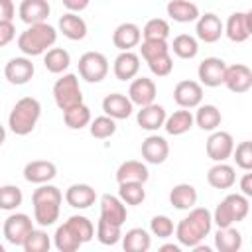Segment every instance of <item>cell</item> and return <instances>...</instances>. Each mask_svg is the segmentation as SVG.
I'll list each match as a JSON object with an SVG mask.
<instances>
[{
	"mask_svg": "<svg viewBox=\"0 0 252 252\" xmlns=\"http://www.w3.org/2000/svg\"><path fill=\"white\" fill-rule=\"evenodd\" d=\"M93 238H94V224L83 215H73L63 224L57 226L53 234V244L59 252H75Z\"/></svg>",
	"mask_w": 252,
	"mask_h": 252,
	"instance_id": "1",
	"label": "cell"
},
{
	"mask_svg": "<svg viewBox=\"0 0 252 252\" xmlns=\"http://www.w3.org/2000/svg\"><path fill=\"white\" fill-rule=\"evenodd\" d=\"M213 228V215L209 209L205 207H193L189 209V215L183 217L177 224H175V238L179 242V246H187L193 248L195 244L203 242L205 236H209Z\"/></svg>",
	"mask_w": 252,
	"mask_h": 252,
	"instance_id": "2",
	"label": "cell"
},
{
	"mask_svg": "<svg viewBox=\"0 0 252 252\" xmlns=\"http://www.w3.org/2000/svg\"><path fill=\"white\" fill-rule=\"evenodd\" d=\"M61 203H63V193L55 185L43 183L39 185L33 195H32V205H33V220L39 226H51L59 219L61 213Z\"/></svg>",
	"mask_w": 252,
	"mask_h": 252,
	"instance_id": "3",
	"label": "cell"
},
{
	"mask_svg": "<svg viewBox=\"0 0 252 252\" xmlns=\"http://www.w3.org/2000/svg\"><path fill=\"white\" fill-rule=\"evenodd\" d=\"M55 41H57V30L47 22H39L28 26V30H24L18 35V49L26 57H37L43 55L47 49H51Z\"/></svg>",
	"mask_w": 252,
	"mask_h": 252,
	"instance_id": "4",
	"label": "cell"
},
{
	"mask_svg": "<svg viewBox=\"0 0 252 252\" xmlns=\"http://www.w3.org/2000/svg\"><path fill=\"white\" fill-rule=\"evenodd\" d=\"M41 116V104L33 96H22L8 114V128L16 136H28L37 126Z\"/></svg>",
	"mask_w": 252,
	"mask_h": 252,
	"instance_id": "5",
	"label": "cell"
},
{
	"mask_svg": "<svg viewBox=\"0 0 252 252\" xmlns=\"http://www.w3.org/2000/svg\"><path fill=\"white\" fill-rule=\"evenodd\" d=\"M250 211V201L246 195L242 193H228L211 213L213 215V224H217L219 228L224 226H232L240 220H244L248 217Z\"/></svg>",
	"mask_w": 252,
	"mask_h": 252,
	"instance_id": "6",
	"label": "cell"
},
{
	"mask_svg": "<svg viewBox=\"0 0 252 252\" xmlns=\"http://www.w3.org/2000/svg\"><path fill=\"white\" fill-rule=\"evenodd\" d=\"M53 100L61 110H67L83 102V91L75 73H63L53 85Z\"/></svg>",
	"mask_w": 252,
	"mask_h": 252,
	"instance_id": "7",
	"label": "cell"
},
{
	"mask_svg": "<svg viewBox=\"0 0 252 252\" xmlns=\"http://www.w3.org/2000/svg\"><path fill=\"white\" fill-rule=\"evenodd\" d=\"M79 75L87 83H100L108 75V59L100 51H87L79 57Z\"/></svg>",
	"mask_w": 252,
	"mask_h": 252,
	"instance_id": "8",
	"label": "cell"
},
{
	"mask_svg": "<svg viewBox=\"0 0 252 252\" xmlns=\"http://www.w3.org/2000/svg\"><path fill=\"white\" fill-rule=\"evenodd\" d=\"M33 230V220L30 215L26 213H12L4 224H2V232H4V238L14 244V246H22L26 236Z\"/></svg>",
	"mask_w": 252,
	"mask_h": 252,
	"instance_id": "9",
	"label": "cell"
},
{
	"mask_svg": "<svg viewBox=\"0 0 252 252\" xmlns=\"http://www.w3.org/2000/svg\"><path fill=\"white\" fill-rule=\"evenodd\" d=\"M224 35L234 43H244L252 35V12H234L224 24Z\"/></svg>",
	"mask_w": 252,
	"mask_h": 252,
	"instance_id": "10",
	"label": "cell"
},
{
	"mask_svg": "<svg viewBox=\"0 0 252 252\" xmlns=\"http://www.w3.org/2000/svg\"><path fill=\"white\" fill-rule=\"evenodd\" d=\"M173 100L179 108H197L203 102V85L199 81H179L173 89Z\"/></svg>",
	"mask_w": 252,
	"mask_h": 252,
	"instance_id": "11",
	"label": "cell"
},
{
	"mask_svg": "<svg viewBox=\"0 0 252 252\" xmlns=\"http://www.w3.org/2000/svg\"><path fill=\"white\" fill-rule=\"evenodd\" d=\"M205 150H207V156H209L213 161H226V159L232 156L234 138H232L228 132L217 128V130H213L211 136L207 138Z\"/></svg>",
	"mask_w": 252,
	"mask_h": 252,
	"instance_id": "12",
	"label": "cell"
},
{
	"mask_svg": "<svg viewBox=\"0 0 252 252\" xmlns=\"http://www.w3.org/2000/svg\"><path fill=\"white\" fill-rule=\"evenodd\" d=\"M195 33H197V39H201L205 43H215V41H219L222 37L224 24L213 12L199 14V18L195 20Z\"/></svg>",
	"mask_w": 252,
	"mask_h": 252,
	"instance_id": "13",
	"label": "cell"
},
{
	"mask_svg": "<svg viewBox=\"0 0 252 252\" xmlns=\"http://www.w3.org/2000/svg\"><path fill=\"white\" fill-rule=\"evenodd\" d=\"M222 85H224L230 93H236V94L250 91V89H252V71H250V67L244 65V63L226 65Z\"/></svg>",
	"mask_w": 252,
	"mask_h": 252,
	"instance_id": "14",
	"label": "cell"
},
{
	"mask_svg": "<svg viewBox=\"0 0 252 252\" xmlns=\"http://www.w3.org/2000/svg\"><path fill=\"white\" fill-rule=\"evenodd\" d=\"M226 63L220 57H205L197 67L199 83L205 87H220L224 81Z\"/></svg>",
	"mask_w": 252,
	"mask_h": 252,
	"instance_id": "15",
	"label": "cell"
},
{
	"mask_svg": "<svg viewBox=\"0 0 252 252\" xmlns=\"http://www.w3.org/2000/svg\"><path fill=\"white\" fill-rule=\"evenodd\" d=\"M33 73H35V67H33L32 59L26 57V55L12 57L4 65V77H6V81L10 85H26V83H30Z\"/></svg>",
	"mask_w": 252,
	"mask_h": 252,
	"instance_id": "16",
	"label": "cell"
},
{
	"mask_svg": "<svg viewBox=\"0 0 252 252\" xmlns=\"http://www.w3.org/2000/svg\"><path fill=\"white\" fill-rule=\"evenodd\" d=\"M142 41V30L134 22H122L112 32V43L120 51H132Z\"/></svg>",
	"mask_w": 252,
	"mask_h": 252,
	"instance_id": "17",
	"label": "cell"
},
{
	"mask_svg": "<svg viewBox=\"0 0 252 252\" xmlns=\"http://www.w3.org/2000/svg\"><path fill=\"white\" fill-rule=\"evenodd\" d=\"M142 159L146 163H154V165H159L167 159L169 156V144L163 136H158V134H152L148 136L144 142H142Z\"/></svg>",
	"mask_w": 252,
	"mask_h": 252,
	"instance_id": "18",
	"label": "cell"
},
{
	"mask_svg": "<svg viewBox=\"0 0 252 252\" xmlns=\"http://www.w3.org/2000/svg\"><path fill=\"white\" fill-rule=\"evenodd\" d=\"M156 94H158V87L148 77H134V81L130 83L128 98L136 106H146V104L156 102Z\"/></svg>",
	"mask_w": 252,
	"mask_h": 252,
	"instance_id": "19",
	"label": "cell"
},
{
	"mask_svg": "<svg viewBox=\"0 0 252 252\" xmlns=\"http://www.w3.org/2000/svg\"><path fill=\"white\" fill-rule=\"evenodd\" d=\"M55 175H57V167L49 159H33L24 165V179L28 183L43 185V183H49L51 179H55Z\"/></svg>",
	"mask_w": 252,
	"mask_h": 252,
	"instance_id": "20",
	"label": "cell"
},
{
	"mask_svg": "<svg viewBox=\"0 0 252 252\" xmlns=\"http://www.w3.org/2000/svg\"><path fill=\"white\" fill-rule=\"evenodd\" d=\"M126 217H128V209L120 197L110 195V193H104L100 197V219L122 226L126 222Z\"/></svg>",
	"mask_w": 252,
	"mask_h": 252,
	"instance_id": "21",
	"label": "cell"
},
{
	"mask_svg": "<svg viewBox=\"0 0 252 252\" xmlns=\"http://www.w3.org/2000/svg\"><path fill=\"white\" fill-rule=\"evenodd\" d=\"M102 110L106 116L114 118V120H126L132 110H134V104L132 100L128 98V94H122V93H110L102 98Z\"/></svg>",
	"mask_w": 252,
	"mask_h": 252,
	"instance_id": "22",
	"label": "cell"
},
{
	"mask_svg": "<svg viewBox=\"0 0 252 252\" xmlns=\"http://www.w3.org/2000/svg\"><path fill=\"white\" fill-rule=\"evenodd\" d=\"M65 201H67L69 207L83 211V209H89L91 205H94L96 191L89 183H73L65 191Z\"/></svg>",
	"mask_w": 252,
	"mask_h": 252,
	"instance_id": "23",
	"label": "cell"
},
{
	"mask_svg": "<svg viewBox=\"0 0 252 252\" xmlns=\"http://www.w3.org/2000/svg\"><path fill=\"white\" fill-rule=\"evenodd\" d=\"M112 71L118 81H132L140 73V55L134 51H120L112 63Z\"/></svg>",
	"mask_w": 252,
	"mask_h": 252,
	"instance_id": "24",
	"label": "cell"
},
{
	"mask_svg": "<svg viewBox=\"0 0 252 252\" xmlns=\"http://www.w3.org/2000/svg\"><path fill=\"white\" fill-rule=\"evenodd\" d=\"M165 108L161 104H146V106H140L138 114H136V120H138V126L142 130H148V132H156L159 128H163V122H165Z\"/></svg>",
	"mask_w": 252,
	"mask_h": 252,
	"instance_id": "25",
	"label": "cell"
},
{
	"mask_svg": "<svg viewBox=\"0 0 252 252\" xmlns=\"http://www.w3.org/2000/svg\"><path fill=\"white\" fill-rule=\"evenodd\" d=\"M49 12H51V6L47 0H22L18 8L20 20L28 26L45 22L49 18Z\"/></svg>",
	"mask_w": 252,
	"mask_h": 252,
	"instance_id": "26",
	"label": "cell"
},
{
	"mask_svg": "<svg viewBox=\"0 0 252 252\" xmlns=\"http://www.w3.org/2000/svg\"><path fill=\"white\" fill-rule=\"evenodd\" d=\"M207 183L215 189H230L236 183V171L226 161H215V165L207 171Z\"/></svg>",
	"mask_w": 252,
	"mask_h": 252,
	"instance_id": "27",
	"label": "cell"
},
{
	"mask_svg": "<svg viewBox=\"0 0 252 252\" xmlns=\"http://www.w3.org/2000/svg\"><path fill=\"white\" fill-rule=\"evenodd\" d=\"M167 16L177 24H189L199 18V6L193 0H169L165 6Z\"/></svg>",
	"mask_w": 252,
	"mask_h": 252,
	"instance_id": "28",
	"label": "cell"
},
{
	"mask_svg": "<svg viewBox=\"0 0 252 252\" xmlns=\"http://www.w3.org/2000/svg\"><path fill=\"white\" fill-rule=\"evenodd\" d=\"M59 32L71 41H81L87 35V22L77 12H65L59 18Z\"/></svg>",
	"mask_w": 252,
	"mask_h": 252,
	"instance_id": "29",
	"label": "cell"
},
{
	"mask_svg": "<svg viewBox=\"0 0 252 252\" xmlns=\"http://www.w3.org/2000/svg\"><path fill=\"white\" fill-rule=\"evenodd\" d=\"M150 177V171H148V165L138 161V159H128V161H122L116 169V181L118 183H124V181H138V183H146Z\"/></svg>",
	"mask_w": 252,
	"mask_h": 252,
	"instance_id": "30",
	"label": "cell"
},
{
	"mask_svg": "<svg viewBox=\"0 0 252 252\" xmlns=\"http://www.w3.org/2000/svg\"><path fill=\"white\" fill-rule=\"evenodd\" d=\"M197 189L191 183H177L169 191V203L179 211H189L197 205Z\"/></svg>",
	"mask_w": 252,
	"mask_h": 252,
	"instance_id": "31",
	"label": "cell"
},
{
	"mask_svg": "<svg viewBox=\"0 0 252 252\" xmlns=\"http://www.w3.org/2000/svg\"><path fill=\"white\" fill-rule=\"evenodd\" d=\"M193 114L189 108H179L175 110L173 114H167L165 116V122H163V128L169 136H181L185 132H189L193 128Z\"/></svg>",
	"mask_w": 252,
	"mask_h": 252,
	"instance_id": "32",
	"label": "cell"
},
{
	"mask_svg": "<svg viewBox=\"0 0 252 252\" xmlns=\"http://www.w3.org/2000/svg\"><path fill=\"white\" fill-rule=\"evenodd\" d=\"M193 122L201 128V130H205V132H213V130H217L219 126H220V122H222V114H220V110L215 106V104H199L197 106V112L193 114Z\"/></svg>",
	"mask_w": 252,
	"mask_h": 252,
	"instance_id": "33",
	"label": "cell"
},
{
	"mask_svg": "<svg viewBox=\"0 0 252 252\" xmlns=\"http://www.w3.org/2000/svg\"><path fill=\"white\" fill-rule=\"evenodd\" d=\"M122 248L126 252H148L152 246V236L146 228H130L126 234H122Z\"/></svg>",
	"mask_w": 252,
	"mask_h": 252,
	"instance_id": "34",
	"label": "cell"
},
{
	"mask_svg": "<svg viewBox=\"0 0 252 252\" xmlns=\"http://www.w3.org/2000/svg\"><path fill=\"white\" fill-rule=\"evenodd\" d=\"M242 246V234L238 228L232 226H224L219 228L215 234V248L219 252H238Z\"/></svg>",
	"mask_w": 252,
	"mask_h": 252,
	"instance_id": "35",
	"label": "cell"
},
{
	"mask_svg": "<svg viewBox=\"0 0 252 252\" xmlns=\"http://www.w3.org/2000/svg\"><path fill=\"white\" fill-rule=\"evenodd\" d=\"M43 65H45V69H47L49 73L61 75V73H65V71L69 69V65H71V55H69V51L63 49V47H51V49H47V51L43 53Z\"/></svg>",
	"mask_w": 252,
	"mask_h": 252,
	"instance_id": "36",
	"label": "cell"
},
{
	"mask_svg": "<svg viewBox=\"0 0 252 252\" xmlns=\"http://www.w3.org/2000/svg\"><path fill=\"white\" fill-rule=\"evenodd\" d=\"M169 51H173V55H177L179 59H193L199 53V41L189 33H179L173 37Z\"/></svg>",
	"mask_w": 252,
	"mask_h": 252,
	"instance_id": "37",
	"label": "cell"
},
{
	"mask_svg": "<svg viewBox=\"0 0 252 252\" xmlns=\"http://www.w3.org/2000/svg\"><path fill=\"white\" fill-rule=\"evenodd\" d=\"M91 120H93L91 108H89L85 102L75 104V106L63 110V122H65V126L71 128V130H81V128L89 126Z\"/></svg>",
	"mask_w": 252,
	"mask_h": 252,
	"instance_id": "38",
	"label": "cell"
},
{
	"mask_svg": "<svg viewBox=\"0 0 252 252\" xmlns=\"http://www.w3.org/2000/svg\"><path fill=\"white\" fill-rule=\"evenodd\" d=\"M118 197L126 203V205H142L146 201V189L144 183L138 181H124L118 183Z\"/></svg>",
	"mask_w": 252,
	"mask_h": 252,
	"instance_id": "39",
	"label": "cell"
},
{
	"mask_svg": "<svg viewBox=\"0 0 252 252\" xmlns=\"http://www.w3.org/2000/svg\"><path fill=\"white\" fill-rule=\"evenodd\" d=\"M89 132L96 140H106V138H110V136L116 134V120L110 118V116H106V114L96 116L94 120L89 122Z\"/></svg>",
	"mask_w": 252,
	"mask_h": 252,
	"instance_id": "40",
	"label": "cell"
},
{
	"mask_svg": "<svg viewBox=\"0 0 252 252\" xmlns=\"http://www.w3.org/2000/svg\"><path fill=\"white\" fill-rule=\"evenodd\" d=\"M122 226L120 224H114V222H108L104 219H98L96 222V240L104 246H114L120 238H122Z\"/></svg>",
	"mask_w": 252,
	"mask_h": 252,
	"instance_id": "41",
	"label": "cell"
},
{
	"mask_svg": "<svg viewBox=\"0 0 252 252\" xmlns=\"http://www.w3.org/2000/svg\"><path fill=\"white\" fill-rule=\"evenodd\" d=\"M22 248H24L26 252H47V250L51 248V238H49V234L43 230V226H41V228H33V230L26 236Z\"/></svg>",
	"mask_w": 252,
	"mask_h": 252,
	"instance_id": "42",
	"label": "cell"
},
{
	"mask_svg": "<svg viewBox=\"0 0 252 252\" xmlns=\"http://www.w3.org/2000/svg\"><path fill=\"white\" fill-rule=\"evenodd\" d=\"M24 201V193L18 185H2L0 187V209L16 211Z\"/></svg>",
	"mask_w": 252,
	"mask_h": 252,
	"instance_id": "43",
	"label": "cell"
},
{
	"mask_svg": "<svg viewBox=\"0 0 252 252\" xmlns=\"http://www.w3.org/2000/svg\"><path fill=\"white\" fill-rule=\"evenodd\" d=\"M142 37L144 39H165L169 37V24L163 18H152L146 22L144 30H142Z\"/></svg>",
	"mask_w": 252,
	"mask_h": 252,
	"instance_id": "44",
	"label": "cell"
},
{
	"mask_svg": "<svg viewBox=\"0 0 252 252\" xmlns=\"http://www.w3.org/2000/svg\"><path fill=\"white\" fill-rule=\"evenodd\" d=\"M165 53H169V43L165 39H144L140 43V55L144 61H150Z\"/></svg>",
	"mask_w": 252,
	"mask_h": 252,
	"instance_id": "45",
	"label": "cell"
},
{
	"mask_svg": "<svg viewBox=\"0 0 252 252\" xmlns=\"http://www.w3.org/2000/svg\"><path fill=\"white\" fill-rule=\"evenodd\" d=\"M173 230H175V224L167 215H156L150 220V232L158 238H169L173 236Z\"/></svg>",
	"mask_w": 252,
	"mask_h": 252,
	"instance_id": "46",
	"label": "cell"
},
{
	"mask_svg": "<svg viewBox=\"0 0 252 252\" xmlns=\"http://www.w3.org/2000/svg\"><path fill=\"white\" fill-rule=\"evenodd\" d=\"M232 158H234V161H236V165L240 169L250 171L252 169V142L250 140H244L238 146H234Z\"/></svg>",
	"mask_w": 252,
	"mask_h": 252,
	"instance_id": "47",
	"label": "cell"
},
{
	"mask_svg": "<svg viewBox=\"0 0 252 252\" xmlns=\"http://www.w3.org/2000/svg\"><path fill=\"white\" fill-rule=\"evenodd\" d=\"M150 71L156 75V77H167L171 71H173V57L171 53H165V55H159V57H154L150 61H146Z\"/></svg>",
	"mask_w": 252,
	"mask_h": 252,
	"instance_id": "48",
	"label": "cell"
},
{
	"mask_svg": "<svg viewBox=\"0 0 252 252\" xmlns=\"http://www.w3.org/2000/svg\"><path fill=\"white\" fill-rule=\"evenodd\" d=\"M16 37L14 22H0V47H6Z\"/></svg>",
	"mask_w": 252,
	"mask_h": 252,
	"instance_id": "49",
	"label": "cell"
},
{
	"mask_svg": "<svg viewBox=\"0 0 252 252\" xmlns=\"http://www.w3.org/2000/svg\"><path fill=\"white\" fill-rule=\"evenodd\" d=\"M16 16V8L12 0H0V22H12Z\"/></svg>",
	"mask_w": 252,
	"mask_h": 252,
	"instance_id": "50",
	"label": "cell"
},
{
	"mask_svg": "<svg viewBox=\"0 0 252 252\" xmlns=\"http://www.w3.org/2000/svg\"><path fill=\"white\" fill-rule=\"evenodd\" d=\"M63 2V6L69 10V12H83V10H87L89 8V4H91V0H61Z\"/></svg>",
	"mask_w": 252,
	"mask_h": 252,
	"instance_id": "51",
	"label": "cell"
},
{
	"mask_svg": "<svg viewBox=\"0 0 252 252\" xmlns=\"http://www.w3.org/2000/svg\"><path fill=\"white\" fill-rule=\"evenodd\" d=\"M240 193L246 197H252V173L250 171H246L240 179Z\"/></svg>",
	"mask_w": 252,
	"mask_h": 252,
	"instance_id": "52",
	"label": "cell"
},
{
	"mask_svg": "<svg viewBox=\"0 0 252 252\" xmlns=\"http://www.w3.org/2000/svg\"><path fill=\"white\" fill-rule=\"evenodd\" d=\"M159 250H161V252H179L181 246H179V244H163Z\"/></svg>",
	"mask_w": 252,
	"mask_h": 252,
	"instance_id": "53",
	"label": "cell"
},
{
	"mask_svg": "<svg viewBox=\"0 0 252 252\" xmlns=\"http://www.w3.org/2000/svg\"><path fill=\"white\" fill-rule=\"evenodd\" d=\"M4 142H6V128L0 124V146H2Z\"/></svg>",
	"mask_w": 252,
	"mask_h": 252,
	"instance_id": "54",
	"label": "cell"
},
{
	"mask_svg": "<svg viewBox=\"0 0 252 252\" xmlns=\"http://www.w3.org/2000/svg\"><path fill=\"white\" fill-rule=\"evenodd\" d=\"M4 250H6V248H4V244L0 242V252H4Z\"/></svg>",
	"mask_w": 252,
	"mask_h": 252,
	"instance_id": "55",
	"label": "cell"
}]
</instances>
